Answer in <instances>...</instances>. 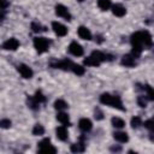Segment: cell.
<instances>
[{
  "instance_id": "obj_34",
  "label": "cell",
  "mask_w": 154,
  "mask_h": 154,
  "mask_svg": "<svg viewBox=\"0 0 154 154\" xmlns=\"http://www.w3.org/2000/svg\"><path fill=\"white\" fill-rule=\"evenodd\" d=\"M0 126H1L2 129H8V128L11 126V120H10V119H1Z\"/></svg>"
},
{
  "instance_id": "obj_6",
  "label": "cell",
  "mask_w": 154,
  "mask_h": 154,
  "mask_svg": "<svg viewBox=\"0 0 154 154\" xmlns=\"http://www.w3.org/2000/svg\"><path fill=\"white\" fill-rule=\"evenodd\" d=\"M55 14H57L58 17L64 18L65 20H71V14H70L67 7H65V6L61 5V4H59V5L55 6Z\"/></svg>"
},
{
  "instance_id": "obj_20",
  "label": "cell",
  "mask_w": 154,
  "mask_h": 154,
  "mask_svg": "<svg viewBox=\"0 0 154 154\" xmlns=\"http://www.w3.org/2000/svg\"><path fill=\"white\" fill-rule=\"evenodd\" d=\"M83 63H84V65H87V66H96V67H97V66H100V64H101V63H100L99 60H96L93 55L87 57V58L84 59V61H83Z\"/></svg>"
},
{
  "instance_id": "obj_9",
  "label": "cell",
  "mask_w": 154,
  "mask_h": 154,
  "mask_svg": "<svg viewBox=\"0 0 154 154\" xmlns=\"http://www.w3.org/2000/svg\"><path fill=\"white\" fill-rule=\"evenodd\" d=\"M18 47H19V42L14 37H11V38H8L7 41H5L2 43V48L7 49V51H16Z\"/></svg>"
},
{
  "instance_id": "obj_18",
  "label": "cell",
  "mask_w": 154,
  "mask_h": 154,
  "mask_svg": "<svg viewBox=\"0 0 154 154\" xmlns=\"http://www.w3.org/2000/svg\"><path fill=\"white\" fill-rule=\"evenodd\" d=\"M113 137H114L116 141H118V142H120V143H125V142L129 141L128 134H126V132H123V131H116V132L113 134Z\"/></svg>"
},
{
  "instance_id": "obj_30",
  "label": "cell",
  "mask_w": 154,
  "mask_h": 154,
  "mask_svg": "<svg viewBox=\"0 0 154 154\" xmlns=\"http://www.w3.org/2000/svg\"><path fill=\"white\" fill-rule=\"evenodd\" d=\"M34 97H35V100L38 102V103H42V102H46V96L42 94V91L41 90H37L36 93H35V95H34Z\"/></svg>"
},
{
  "instance_id": "obj_4",
  "label": "cell",
  "mask_w": 154,
  "mask_h": 154,
  "mask_svg": "<svg viewBox=\"0 0 154 154\" xmlns=\"http://www.w3.org/2000/svg\"><path fill=\"white\" fill-rule=\"evenodd\" d=\"M73 63L70 60V59H63V60H58V61H53L51 63V66L54 67V69H60V70H64V71H72V67H73Z\"/></svg>"
},
{
  "instance_id": "obj_13",
  "label": "cell",
  "mask_w": 154,
  "mask_h": 154,
  "mask_svg": "<svg viewBox=\"0 0 154 154\" xmlns=\"http://www.w3.org/2000/svg\"><path fill=\"white\" fill-rule=\"evenodd\" d=\"M91 55H93L96 60H99L100 63L106 61V60H112V55L106 54V53H102V52H100V51H94V52L91 53Z\"/></svg>"
},
{
  "instance_id": "obj_26",
  "label": "cell",
  "mask_w": 154,
  "mask_h": 154,
  "mask_svg": "<svg viewBox=\"0 0 154 154\" xmlns=\"http://www.w3.org/2000/svg\"><path fill=\"white\" fill-rule=\"evenodd\" d=\"M54 108L58 109V111H63V109L67 108V103H66L63 99H58V100L54 102Z\"/></svg>"
},
{
  "instance_id": "obj_12",
  "label": "cell",
  "mask_w": 154,
  "mask_h": 154,
  "mask_svg": "<svg viewBox=\"0 0 154 154\" xmlns=\"http://www.w3.org/2000/svg\"><path fill=\"white\" fill-rule=\"evenodd\" d=\"M85 149V146H84V136L81 137V141L77 142V143H73L71 146V152L72 153H83Z\"/></svg>"
},
{
  "instance_id": "obj_29",
  "label": "cell",
  "mask_w": 154,
  "mask_h": 154,
  "mask_svg": "<svg viewBox=\"0 0 154 154\" xmlns=\"http://www.w3.org/2000/svg\"><path fill=\"white\" fill-rule=\"evenodd\" d=\"M72 71H73L77 76H82V75H84V72H85L84 67H83V66H81V65H77V64H75V65H73Z\"/></svg>"
},
{
  "instance_id": "obj_19",
  "label": "cell",
  "mask_w": 154,
  "mask_h": 154,
  "mask_svg": "<svg viewBox=\"0 0 154 154\" xmlns=\"http://www.w3.org/2000/svg\"><path fill=\"white\" fill-rule=\"evenodd\" d=\"M144 128L149 130V132H150V140L154 141V118L146 120L144 122Z\"/></svg>"
},
{
  "instance_id": "obj_2",
  "label": "cell",
  "mask_w": 154,
  "mask_h": 154,
  "mask_svg": "<svg viewBox=\"0 0 154 154\" xmlns=\"http://www.w3.org/2000/svg\"><path fill=\"white\" fill-rule=\"evenodd\" d=\"M100 102L103 103V105H108L111 107H114V108H118L120 111H124L125 108L123 107V102H122V99L118 96V95H111L108 93H103L101 94L100 96Z\"/></svg>"
},
{
  "instance_id": "obj_14",
  "label": "cell",
  "mask_w": 154,
  "mask_h": 154,
  "mask_svg": "<svg viewBox=\"0 0 154 154\" xmlns=\"http://www.w3.org/2000/svg\"><path fill=\"white\" fill-rule=\"evenodd\" d=\"M112 12H113V14L117 16V17H123V16L126 13V10H125V7H124L123 5L116 4V5L112 6Z\"/></svg>"
},
{
  "instance_id": "obj_21",
  "label": "cell",
  "mask_w": 154,
  "mask_h": 154,
  "mask_svg": "<svg viewBox=\"0 0 154 154\" xmlns=\"http://www.w3.org/2000/svg\"><path fill=\"white\" fill-rule=\"evenodd\" d=\"M57 119L63 124V125H70V119H69V116L64 112H59L57 114Z\"/></svg>"
},
{
  "instance_id": "obj_15",
  "label": "cell",
  "mask_w": 154,
  "mask_h": 154,
  "mask_svg": "<svg viewBox=\"0 0 154 154\" xmlns=\"http://www.w3.org/2000/svg\"><path fill=\"white\" fill-rule=\"evenodd\" d=\"M77 32H78V36H79L81 38H83V40H91V32H90V30H89L88 28H85V26H79Z\"/></svg>"
},
{
  "instance_id": "obj_24",
  "label": "cell",
  "mask_w": 154,
  "mask_h": 154,
  "mask_svg": "<svg viewBox=\"0 0 154 154\" xmlns=\"http://www.w3.org/2000/svg\"><path fill=\"white\" fill-rule=\"evenodd\" d=\"M111 122H112V125H113L114 128H117V129H122V128H124V126H125V122H124L122 118L113 117Z\"/></svg>"
},
{
  "instance_id": "obj_33",
  "label": "cell",
  "mask_w": 154,
  "mask_h": 154,
  "mask_svg": "<svg viewBox=\"0 0 154 154\" xmlns=\"http://www.w3.org/2000/svg\"><path fill=\"white\" fill-rule=\"evenodd\" d=\"M94 117H95V119H97V120H101V119L103 118V113H102V111H101L99 107H96V108H95Z\"/></svg>"
},
{
  "instance_id": "obj_35",
  "label": "cell",
  "mask_w": 154,
  "mask_h": 154,
  "mask_svg": "<svg viewBox=\"0 0 154 154\" xmlns=\"http://www.w3.org/2000/svg\"><path fill=\"white\" fill-rule=\"evenodd\" d=\"M0 2H1V10H6L8 6V1L7 0H0Z\"/></svg>"
},
{
  "instance_id": "obj_22",
  "label": "cell",
  "mask_w": 154,
  "mask_h": 154,
  "mask_svg": "<svg viewBox=\"0 0 154 154\" xmlns=\"http://www.w3.org/2000/svg\"><path fill=\"white\" fill-rule=\"evenodd\" d=\"M143 90H146L147 99L150 100V101H154V88H152L149 84H144L143 85Z\"/></svg>"
},
{
  "instance_id": "obj_3",
  "label": "cell",
  "mask_w": 154,
  "mask_h": 154,
  "mask_svg": "<svg viewBox=\"0 0 154 154\" xmlns=\"http://www.w3.org/2000/svg\"><path fill=\"white\" fill-rule=\"evenodd\" d=\"M49 40L46 37H35L34 38V47L36 48V52L38 54H42L48 51L49 48Z\"/></svg>"
},
{
  "instance_id": "obj_8",
  "label": "cell",
  "mask_w": 154,
  "mask_h": 154,
  "mask_svg": "<svg viewBox=\"0 0 154 154\" xmlns=\"http://www.w3.org/2000/svg\"><path fill=\"white\" fill-rule=\"evenodd\" d=\"M17 69H18V72L20 73V76H22L23 78H31L32 75H34L32 70H31L28 65H25V64H19Z\"/></svg>"
},
{
  "instance_id": "obj_16",
  "label": "cell",
  "mask_w": 154,
  "mask_h": 154,
  "mask_svg": "<svg viewBox=\"0 0 154 154\" xmlns=\"http://www.w3.org/2000/svg\"><path fill=\"white\" fill-rule=\"evenodd\" d=\"M78 126H79V129H81L82 131L87 132V131H89V130L91 129L93 124H91V122H90L89 119H87V118H82V119L78 122Z\"/></svg>"
},
{
  "instance_id": "obj_28",
  "label": "cell",
  "mask_w": 154,
  "mask_h": 154,
  "mask_svg": "<svg viewBox=\"0 0 154 154\" xmlns=\"http://www.w3.org/2000/svg\"><path fill=\"white\" fill-rule=\"evenodd\" d=\"M31 30H32L34 32H41V31H46L47 29H46L45 26H42L40 23L32 22V23H31Z\"/></svg>"
},
{
  "instance_id": "obj_37",
  "label": "cell",
  "mask_w": 154,
  "mask_h": 154,
  "mask_svg": "<svg viewBox=\"0 0 154 154\" xmlns=\"http://www.w3.org/2000/svg\"><path fill=\"white\" fill-rule=\"evenodd\" d=\"M95 38H96V41H97V43H101V42L103 41V40H102V36H100V35H97V36H96Z\"/></svg>"
},
{
  "instance_id": "obj_38",
  "label": "cell",
  "mask_w": 154,
  "mask_h": 154,
  "mask_svg": "<svg viewBox=\"0 0 154 154\" xmlns=\"http://www.w3.org/2000/svg\"><path fill=\"white\" fill-rule=\"evenodd\" d=\"M77 1H79V2H83V1H84V0H77Z\"/></svg>"
},
{
  "instance_id": "obj_17",
  "label": "cell",
  "mask_w": 154,
  "mask_h": 154,
  "mask_svg": "<svg viewBox=\"0 0 154 154\" xmlns=\"http://www.w3.org/2000/svg\"><path fill=\"white\" fill-rule=\"evenodd\" d=\"M55 134H57V137L60 140V141H66L67 140V130L65 126H59L55 129Z\"/></svg>"
},
{
  "instance_id": "obj_10",
  "label": "cell",
  "mask_w": 154,
  "mask_h": 154,
  "mask_svg": "<svg viewBox=\"0 0 154 154\" xmlns=\"http://www.w3.org/2000/svg\"><path fill=\"white\" fill-rule=\"evenodd\" d=\"M52 28L54 30V32L58 35V36H65L67 34V28L58 22H53L52 23Z\"/></svg>"
},
{
  "instance_id": "obj_36",
  "label": "cell",
  "mask_w": 154,
  "mask_h": 154,
  "mask_svg": "<svg viewBox=\"0 0 154 154\" xmlns=\"http://www.w3.org/2000/svg\"><path fill=\"white\" fill-rule=\"evenodd\" d=\"M111 150H112V152H120L122 148L118 147V146H113V147H111Z\"/></svg>"
},
{
  "instance_id": "obj_1",
  "label": "cell",
  "mask_w": 154,
  "mask_h": 154,
  "mask_svg": "<svg viewBox=\"0 0 154 154\" xmlns=\"http://www.w3.org/2000/svg\"><path fill=\"white\" fill-rule=\"evenodd\" d=\"M130 42H131V46H132L131 54L135 58H138L144 47H150L152 46V35L147 30L137 31V32L131 35Z\"/></svg>"
},
{
  "instance_id": "obj_31",
  "label": "cell",
  "mask_w": 154,
  "mask_h": 154,
  "mask_svg": "<svg viewBox=\"0 0 154 154\" xmlns=\"http://www.w3.org/2000/svg\"><path fill=\"white\" fill-rule=\"evenodd\" d=\"M142 125V119L140 118V117H134V118H131V126L134 128V129H137V128H140Z\"/></svg>"
},
{
  "instance_id": "obj_32",
  "label": "cell",
  "mask_w": 154,
  "mask_h": 154,
  "mask_svg": "<svg viewBox=\"0 0 154 154\" xmlns=\"http://www.w3.org/2000/svg\"><path fill=\"white\" fill-rule=\"evenodd\" d=\"M147 100H148V99H146L144 96H138V97H137V103H138V106L142 107V108H144V107L147 106Z\"/></svg>"
},
{
  "instance_id": "obj_7",
  "label": "cell",
  "mask_w": 154,
  "mask_h": 154,
  "mask_svg": "<svg viewBox=\"0 0 154 154\" xmlns=\"http://www.w3.org/2000/svg\"><path fill=\"white\" fill-rule=\"evenodd\" d=\"M69 52L75 57H81V55H83V47L79 43H77L76 41H73L69 46Z\"/></svg>"
},
{
  "instance_id": "obj_11",
  "label": "cell",
  "mask_w": 154,
  "mask_h": 154,
  "mask_svg": "<svg viewBox=\"0 0 154 154\" xmlns=\"http://www.w3.org/2000/svg\"><path fill=\"white\" fill-rule=\"evenodd\" d=\"M122 65L126 66V67H134L136 65V60L135 57L132 54H125L122 58Z\"/></svg>"
},
{
  "instance_id": "obj_5",
  "label": "cell",
  "mask_w": 154,
  "mask_h": 154,
  "mask_svg": "<svg viewBox=\"0 0 154 154\" xmlns=\"http://www.w3.org/2000/svg\"><path fill=\"white\" fill-rule=\"evenodd\" d=\"M37 150L38 153H57V149L51 144L49 138H43L37 144Z\"/></svg>"
},
{
  "instance_id": "obj_27",
  "label": "cell",
  "mask_w": 154,
  "mask_h": 154,
  "mask_svg": "<svg viewBox=\"0 0 154 154\" xmlns=\"http://www.w3.org/2000/svg\"><path fill=\"white\" fill-rule=\"evenodd\" d=\"M45 134V128L41 124H35L34 129H32V135L35 136H41Z\"/></svg>"
},
{
  "instance_id": "obj_25",
  "label": "cell",
  "mask_w": 154,
  "mask_h": 154,
  "mask_svg": "<svg viewBox=\"0 0 154 154\" xmlns=\"http://www.w3.org/2000/svg\"><path fill=\"white\" fill-rule=\"evenodd\" d=\"M97 6L102 11H107L109 7H112V2L111 0H97Z\"/></svg>"
},
{
  "instance_id": "obj_23",
  "label": "cell",
  "mask_w": 154,
  "mask_h": 154,
  "mask_svg": "<svg viewBox=\"0 0 154 154\" xmlns=\"http://www.w3.org/2000/svg\"><path fill=\"white\" fill-rule=\"evenodd\" d=\"M26 103H28V106H29L31 109H34V111L38 109V105H40V103L35 100L34 96H28V97H26Z\"/></svg>"
}]
</instances>
